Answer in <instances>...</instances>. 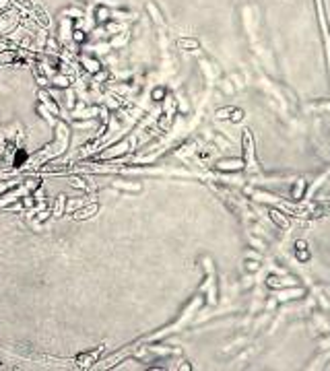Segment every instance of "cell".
Returning <instances> with one entry per match:
<instances>
[{
    "instance_id": "6da1fadb",
    "label": "cell",
    "mask_w": 330,
    "mask_h": 371,
    "mask_svg": "<svg viewBox=\"0 0 330 371\" xmlns=\"http://www.w3.org/2000/svg\"><path fill=\"white\" fill-rule=\"evenodd\" d=\"M93 210H97V204H91L89 208H85V210H81V213H77V219H87V217H91Z\"/></svg>"
}]
</instances>
